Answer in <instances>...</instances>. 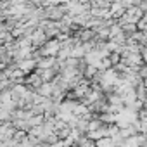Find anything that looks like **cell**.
I'll use <instances>...</instances> for the list:
<instances>
[{"mask_svg":"<svg viewBox=\"0 0 147 147\" xmlns=\"http://www.w3.org/2000/svg\"><path fill=\"white\" fill-rule=\"evenodd\" d=\"M57 52H59V43H57L55 40L47 42V43H45V47L42 49V54H43V55H55Z\"/></svg>","mask_w":147,"mask_h":147,"instance_id":"cell-1","label":"cell"}]
</instances>
